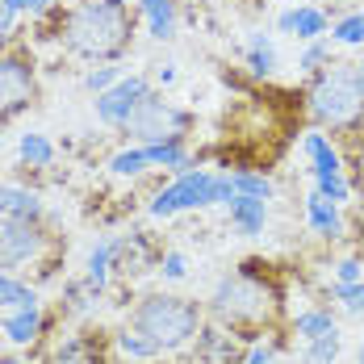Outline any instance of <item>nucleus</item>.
<instances>
[{"mask_svg":"<svg viewBox=\"0 0 364 364\" xmlns=\"http://www.w3.org/2000/svg\"><path fill=\"white\" fill-rule=\"evenodd\" d=\"M130 42V17L117 4H84L68 17V46L88 55V59H113Z\"/></svg>","mask_w":364,"mask_h":364,"instance_id":"1","label":"nucleus"},{"mask_svg":"<svg viewBox=\"0 0 364 364\" xmlns=\"http://www.w3.org/2000/svg\"><path fill=\"white\" fill-rule=\"evenodd\" d=\"M130 327L143 331L159 352H172V348L188 343V339L201 331V310H197V301H184V297H168V293H159V297L139 301Z\"/></svg>","mask_w":364,"mask_h":364,"instance_id":"2","label":"nucleus"},{"mask_svg":"<svg viewBox=\"0 0 364 364\" xmlns=\"http://www.w3.org/2000/svg\"><path fill=\"white\" fill-rule=\"evenodd\" d=\"M235 197V176L222 172H181V181L155 193L151 201V218H172L181 210H205V205H226Z\"/></svg>","mask_w":364,"mask_h":364,"instance_id":"3","label":"nucleus"},{"mask_svg":"<svg viewBox=\"0 0 364 364\" xmlns=\"http://www.w3.org/2000/svg\"><path fill=\"white\" fill-rule=\"evenodd\" d=\"M214 314L226 323H268L277 314V289L268 281H259L252 272H235L222 277L214 289Z\"/></svg>","mask_w":364,"mask_h":364,"instance_id":"4","label":"nucleus"},{"mask_svg":"<svg viewBox=\"0 0 364 364\" xmlns=\"http://www.w3.org/2000/svg\"><path fill=\"white\" fill-rule=\"evenodd\" d=\"M360 109H364V88H360V80L348 72L323 75L314 84V92H310V113L323 126H348V122L360 117Z\"/></svg>","mask_w":364,"mask_h":364,"instance_id":"5","label":"nucleus"},{"mask_svg":"<svg viewBox=\"0 0 364 364\" xmlns=\"http://www.w3.org/2000/svg\"><path fill=\"white\" fill-rule=\"evenodd\" d=\"M126 130L139 143H172V139H181L184 130H188V113L176 109L164 97H155V92H146V101L134 109V117L126 122Z\"/></svg>","mask_w":364,"mask_h":364,"instance_id":"6","label":"nucleus"},{"mask_svg":"<svg viewBox=\"0 0 364 364\" xmlns=\"http://www.w3.org/2000/svg\"><path fill=\"white\" fill-rule=\"evenodd\" d=\"M146 80L143 75H130V80H117L113 88H105V92H97V117L105 122V126H126L130 117H134V109L146 101Z\"/></svg>","mask_w":364,"mask_h":364,"instance_id":"7","label":"nucleus"},{"mask_svg":"<svg viewBox=\"0 0 364 364\" xmlns=\"http://www.w3.org/2000/svg\"><path fill=\"white\" fill-rule=\"evenodd\" d=\"M38 247H42V239H38L34 222L0 214V264H4V268L30 264V259L38 255Z\"/></svg>","mask_w":364,"mask_h":364,"instance_id":"8","label":"nucleus"},{"mask_svg":"<svg viewBox=\"0 0 364 364\" xmlns=\"http://www.w3.org/2000/svg\"><path fill=\"white\" fill-rule=\"evenodd\" d=\"M34 92V75L21 59H0V117L26 109Z\"/></svg>","mask_w":364,"mask_h":364,"instance_id":"9","label":"nucleus"},{"mask_svg":"<svg viewBox=\"0 0 364 364\" xmlns=\"http://www.w3.org/2000/svg\"><path fill=\"white\" fill-rule=\"evenodd\" d=\"M277 30H281V34L301 38V42H314V38H323L331 30V21H327V13H323V9L301 4V9H285V13L277 17Z\"/></svg>","mask_w":364,"mask_h":364,"instance_id":"10","label":"nucleus"},{"mask_svg":"<svg viewBox=\"0 0 364 364\" xmlns=\"http://www.w3.org/2000/svg\"><path fill=\"white\" fill-rule=\"evenodd\" d=\"M226 210H230V226H235V235H243V239L264 235V222H268V201L247 197V193H235V197L226 201Z\"/></svg>","mask_w":364,"mask_h":364,"instance_id":"11","label":"nucleus"},{"mask_svg":"<svg viewBox=\"0 0 364 364\" xmlns=\"http://www.w3.org/2000/svg\"><path fill=\"white\" fill-rule=\"evenodd\" d=\"M306 218L314 226V235H323V239H339V235H343V214H339V205L327 201L318 188L306 197Z\"/></svg>","mask_w":364,"mask_h":364,"instance_id":"12","label":"nucleus"},{"mask_svg":"<svg viewBox=\"0 0 364 364\" xmlns=\"http://www.w3.org/2000/svg\"><path fill=\"white\" fill-rule=\"evenodd\" d=\"M0 214L38 222L42 218V197L30 193V188H21V184H0Z\"/></svg>","mask_w":364,"mask_h":364,"instance_id":"13","label":"nucleus"},{"mask_svg":"<svg viewBox=\"0 0 364 364\" xmlns=\"http://www.w3.org/2000/svg\"><path fill=\"white\" fill-rule=\"evenodd\" d=\"M306 155H310L314 181H327V176H343V168H339V151L331 146L327 134H306Z\"/></svg>","mask_w":364,"mask_h":364,"instance_id":"14","label":"nucleus"},{"mask_svg":"<svg viewBox=\"0 0 364 364\" xmlns=\"http://www.w3.org/2000/svg\"><path fill=\"white\" fill-rule=\"evenodd\" d=\"M139 9L146 13V30L151 38H172L176 34V0H139Z\"/></svg>","mask_w":364,"mask_h":364,"instance_id":"15","label":"nucleus"},{"mask_svg":"<svg viewBox=\"0 0 364 364\" xmlns=\"http://www.w3.org/2000/svg\"><path fill=\"white\" fill-rule=\"evenodd\" d=\"M0 327H4V335H9L13 343H34L38 331H42V310H38V306H21V310H13Z\"/></svg>","mask_w":364,"mask_h":364,"instance_id":"16","label":"nucleus"},{"mask_svg":"<svg viewBox=\"0 0 364 364\" xmlns=\"http://www.w3.org/2000/svg\"><path fill=\"white\" fill-rule=\"evenodd\" d=\"M117 239H101L97 247H92V255H88V289H105V281H109V264L113 255H117Z\"/></svg>","mask_w":364,"mask_h":364,"instance_id":"17","label":"nucleus"},{"mask_svg":"<svg viewBox=\"0 0 364 364\" xmlns=\"http://www.w3.org/2000/svg\"><path fill=\"white\" fill-rule=\"evenodd\" d=\"M146 151V164L151 168H176V172H188V155H184L181 139L172 143H139Z\"/></svg>","mask_w":364,"mask_h":364,"instance_id":"18","label":"nucleus"},{"mask_svg":"<svg viewBox=\"0 0 364 364\" xmlns=\"http://www.w3.org/2000/svg\"><path fill=\"white\" fill-rule=\"evenodd\" d=\"M247 68H252V75L277 72V46H272L268 34H252V42H247Z\"/></svg>","mask_w":364,"mask_h":364,"instance_id":"19","label":"nucleus"},{"mask_svg":"<svg viewBox=\"0 0 364 364\" xmlns=\"http://www.w3.org/2000/svg\"><path fill=\"white\" fill-rule=\"evenodd\" d=\"M339 348H343L339 331H327L318 339H306V364H335L339 360Z\"/></svg>","mask_w":364,"mask_h":364,"instance_id":"20","label":"nucleus"},{"mask_svg":"<svg viewBox=\"0 0 364 364\" xmlns=\"http://www.w3.org/2000/svg\"><path fill=\"white\" fill-rule=\"evenodd\" d=\"M17 155H21V164H30V168H46V164L55 159V146L46 143L42 134H21Z\"/></svg>","mask_w":364,"mask_h":364,"instance_id":"21","label":"nucleus"},{"mask_svg":"<svg viewBox=\"0 0 364 364\" xmlns=\"http://www.w3.org/2000/svg\"><path fill=\"white\" fill-rule=\"evenodd\" d=\"M293 327H297V335H301V343H306V339H318V335H327V331H339L327 310H301Z\"/></svg>","mask_w":364,"mask_h":364,"instance_id":"22","label":"nucleus"},{"mask_svg":"<svg viewBox=\"0 0 364 364\" xmlns=\"http://www.w3.org/2000/svg\"><path fill=\"white\" fill-rule=\"evenodd\" d=\"M117 348H122L130 360H155V356H159V348L146 339L143 331H134V327H126L122 335H117Z\"/></svg>","mask_w":364,"mask_h":364,"instance_id":"23","label":"nucleus"},{"mask_svg":"<svg viewBox=\"0 0 364 364\" xmlns=\"http://www.w3.org/2000/svg\"><path fill=\"white\" fill-rule=\"evenodd\" d=\"M151 164H146V151L143 146H130V151H117L109 159V172L113 176H139V172H146Z\"/></svg>","mask_w":364,"mask_h":364,"instance_id":"24","label":"nucleus"},{"mask_svg":"<svg viewBox=\"0 0 364 364\" xmlns=\"http://www.w3.org/2000/svg\"><path fill=\"white\" fill-rule=\"evenodd\" d=\"M235 193H247V197H259V201H268L272 197V181L264 176V172H235Z\"/></svg>","mask_w":364,"mask_h":364,"instance_id":"25","label":"nucleus"},{"mask_svg":"<svg viewBox=\"0 0 364 364\" xmlns=\"http://www.w3.org/2000/svg\"><path fill=\"white\" fill-rule=\"evenodd\" d=\"M331 38H335V42H343V46H364V13H352V17L335 21Z\"/></svg>","mask_w":364,"mask_h":364,"instance_id":"26","label":"nucleus"},{"mask_svg":"<svg viewBox=\"0 0 364 364\" xmlns=\"http://www.w3.org/2000/svg\"><path fill=\"white\" fill-rule=\"evenodd\" d=\"M335 301H343L348 314H364V281H352V285L335 281Z\"/></svg>","mask_w":364,"mask_h":364,"instance_id":"27","label":"nucleus"},{"mask_svg":"<svg viewBox=\"0 0 364 364\" xmlns=\"http://www.w3.org/2000/svg\"><path fill=\"white\" fill-rule=\"evenodd\" d=\"M327 59H331L327 42H318V38H314V42H310L306 50H301V59H297V68H301V72H314V68H318V63H327Z\"/></svg>","mask_w":364,"mask_h":364,"instance_id":"28","label":"nucleus"},{"mask_svg":"<svg viewBox=\"0 0 364 364\" xmlns=\"http://www.w3.org/2000/svg\"><path fill=\"white\" fill-rule=\"evenodd\" d=\"M159 272H164L168 281H184V277H188V259H184L181 252H168L159 259Z\"/></svg>","mask_w":364,"mask_h":364,"instance_id":"29","label":"nucleus"},{"mask_svg":"<svg viewBox=\"0 0 364 364\" xmlns=\"http://www.w3.org/2000/svg\"><path fill=\"white\" fill-rule=\"evenodd\" d=\"M117 80H122V68H97V72L88 75V88H92V92H105Z\"/></svg>","mask_w":364,"mask_h":364,"instance_id":"30","label":"nucleus"},{"mask_svg":"<svg viewBox=\"0 0 364 364\" xmlns=\"http://www.w3.org/2000/svg\"><path fill=\"white\" fill-rule=\"evenodd\" d=\"M335 281H343V285H352V281H364V264H360V259H343V264L335 268Z\"/></svg>","mask_w":364,"mask_h":364,"instance_id":"31","label":"nucleus"},{"mask_svg":"<svg viewBox=\"0 0 364 364\" xmlns=\"http://www.w3.org/2000/svg\"><path fill=\"white\" fill-rule=\"evenodd\" d=\"M0 9H9V13H42L46 9V0H0Z\"/></svg>","mask_w":364,"mask_h":364,"instance_id":"32","label":"nucleus"},{"mask_svg":"<svg viewBox=\"0 0 364 364\" xmlns=\"http://www.w3.org/2000/svg\"><path fill=\"white\" fill-rule=\"evenodd\" d=\"M243 364H272V348H264V343H255L252 352L243 356Z\"/></svg>","mask_w":364,"mask_h":364,"instance_id":"33","label":"nucleus"},{"mask_svg":"<svg viewBox=\"0 0 364 364\" xmlns=\"http://www.w3.org/2000/svg\"><path fill=\"white\" fill-rule=\"evenodd\" d=\"M75 356H80V339H68V343H63V352H59V360H63V364H72Z\"/></svg>","mask_w":364,"mask_h":364,"instance_id":"34","label":"nucleus"},{"mask_svg":"<svg viewBox=\"0 0 364 364\" xmlns=\"http://www.w3.org/2000/svg\"><path fill=\"white\" fill-rule=\"evenodd\" d=\"M13 17H17V13H9V9H0V38L9 34V26H13Z\"/></svg>","mask_w":364,"mask_h":364,"instance_id":"35","label":"nucleus"},{"mask_svg":"<svg viewBox=\"0 0 364 364\" xmlns=\"http://www.w3.org/2000/svg\"><path fill=\"white\" fill-rule=\"evenodd\" d=\"M155 75H159V84H172V80H176V72H172V68H159Z\"/></svg>","mask_w":364,"mask_h":364,"instance_id":"36","label":"nucleus"},{"mask_svg":"<svg viewBox=\"0 0 364 364\" xmlns=\"http://www.w3.org/2000/svg\"><path fill=\"white\" fill-rule=\"evenodd\" d=\"M0 364H21L17 356H0Z\"/></svg>","mask_w":364,"mask_h":364,"instance_id":"37","label":"nucleus"},{"mask_svg":"<svg viewBox=\"0 0 364 364\" xmlns=\"http://www.w3.org/2000/svg\"><path fill=\"white\" fill-rule=\"evenodd\" d=\"M356 80H360V88H364V63H360V68H356Z\"/></svg>","mask_w":364,"mask_h":364,"instance_id":"38","label":"nucleus"},{"mask_svg":"<svg viewBox=\"0 0 364 364\" xmlns=\"http://www.w3.org/2000/svg\"><path fill=\"white\" fill-rule=\"evenodd\" d=\"M360 184H364V151H360Z\"/></svg>","mask_w":364,"mask_h":364,"instance_id":"39","label":"nucleus"},{"mask_svg":"<svg viewBox=\"0 0 364 364\" xmlns=\"http://www.w3.org/2000/svg\"><path fill=\"white\" fill-rule=\"evenodd\" d=\"M105 4H117V9H122V4H126V0H105Z\"/></svg>","mask_w":364,"mask_h":364,"instance_id":"40","label":"nucleus"},{"mask_svg":"<svg viewBox=\"0 0 364 364\" xmlns=\"http://www.w3.org/2000/svg\"><path fill=\"white\" fill-rule=\"evenodd\" d=\"M356 364H364V343H360V360H356Z\"/></svg>","mask_w":364,"mask_h":364,"instance_id":"41","label":"nucleus"},{"mask_svg":"<svg viewBox=\"0 0 364 364\" xmlns=\"http://www.w3.org/2000/svg\"><path fill=\"white\" fill-rule=\"evenodd\" d=\"M4 281H9V277H4V272H0V285H4Z\"/></svg>","mask_w":364,"mask_h":364,"instance_id":"42","label":"nucleus"}]
</instances>
